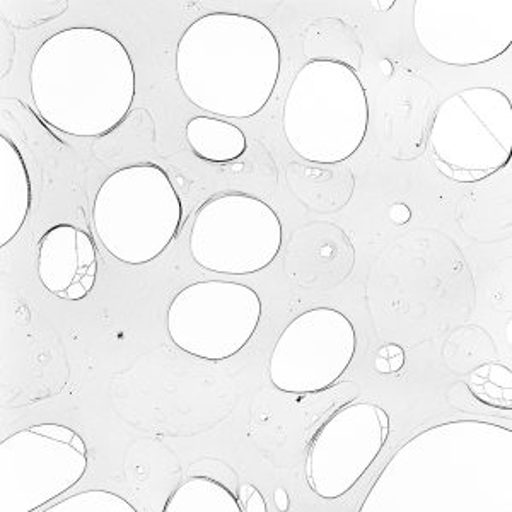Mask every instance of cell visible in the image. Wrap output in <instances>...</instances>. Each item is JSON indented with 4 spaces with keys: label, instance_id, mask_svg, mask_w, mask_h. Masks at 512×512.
I'll return each instance as SVG.
<instances>
[{
    "label": "cell",
    "instance_id": "6da1fadb",
    "mask_svg": "<svg viewBox=\"0 0 512 512\" xmlns=\"http://www.w3.org/2000/svg\"><path fill=\"white\" fill-rule=\"evenodd\" d=\"M30 79L41 117L64 134H108L134 103L132 57L117 36L98 28H69L50 36L36 50Z\"/></svg>",
    "mask_w": 512,
    "mask_h": 512
},
{
    "label": "cell",
    "instance_id": "7a4b0ae2",
    "mask_svg": "<svg viewBox=\"0 0 512 512\" xmlns=\"http://www.w3.org/2000/svg\"><path fill=\"white\" fill-rule=\"evenodd\" d=\"M280 45L267 24L214 12L188 26L176 48L181 91L200 110L251 118L272 98L280 74Z\"/></svg>",
    "mask_w": 512,
    "mask_h": 512
},
{
    "label": "cell",
    "instance_id": "3957f363",
    "mask_svg": "<svg viewBox=\"0 0 512 512\" xmlns=\"http://www.w3.org/2000/svg\"><path fill=\"white\" fill-rule=\"evenodd\" d=\"M284 135L297 156L311 163L349 159L366 139V89L350 65L311 60L297 72L287 94Z\"/></svg>",
    "mask_w": 512,
    "mask_h": 512
},
{
    "label": "cell",
    "instance_id": "277c9868",
    "mask_svg": "<svg viewBox=\"0 0 512 512\" xmlns=\"http://www.w3.org/2000/svg\"><path fill=\"white\" fill-rule=\"evenodd\" d=\"M181 216L180 197L156 164L115 171L94 198L96 236L111 256L128 265L158 258L175 239Z\"/></svg>",
    "mask_w": 512,
    "mask_h": 512
},
{
    "label": "cell",
    "instance_id": "5b68a950",
    "mask_svg": "<svg viewBox=\"0 0 512 512\" xmlns=\"http://www.w3.org/2000/svg\"><path fill=\"white\" fill-rule=\"evenodd\" d=\"M429 147L449 180L477 183L495 175L511 161V99L494 88L453 94L437 110Z\"/></svg>",
    "mask_w": 512,
    "mask_h": 512
},
{
    "label": "cell",
    "instance_id": "8992f818",
    "mask_svg": "<svg viewBox=\"0 0 512 512\" xmlns=\"http://www.w3.org/2000/svg\"><path fill=\"white\" fill-rule=\"evenodd\" d=\"M282 222L260 198L227 193L210 198L195 216L190 251L200 267L217 274L248 275L274 262Z\"/></svg>",
    "mask_w": 512,
    "mask_h": 512
},
{
    "label": "cell",
    "instance_id": "52a82bcc",
    "mask_svg": "<svg viewBox=\"0 0 512 512\" xmlns=\"http://www.w3.org/2000/svg\"><path fill=\"white\" fill-rule=\"evenodd\" d=\"M0 460V511L35 512L84 477L88 449L69 427L41 424L7 437Z\"/></svg>",
    "mask_w": 512,
    "mask_h": 512
},
{
    "label": "cell",
    "instance_id": "ba28073f",
    "mask_svg": "<svg viewBox=\"0 0 512 512\" xmlns=\"http://www.w3.org/2000/svg\"><path fill=\"white\" fill-rule=\"evenodd\" d=\"M260 318L262 301L251 287L226 280L197 282L169 304V338L187 354L224 361L250 342Z\"/></svg>",
    "mask_w": 512,
    "mask_h": 512
},
{
    "label": "cell",
    "instance_id": "9c48e42d",
    "mask_svg": "<svg viewBox=\"0 0 512 512\" xmlns=\"http://www.w3.org/2000/svg\"><path fill=\"white\" fill-rule=\"evenodd\" d=\"M352 321L337 309L316 308L297 316L282 332L268 362L275 388L318 393L330 388L354 359Z\"/></svg>",
    "mask_w": 512,
    "mask_h": 512
},
{
    "label": "cell",
    "instance_id": "30bf717a",
    "mask_svg": "<svg viewBox=\"0 0 512 512\" xmlns=\"http://www.w3.org/2000/svg\"><path fill=\"white\" fill-rule=\"evenodd\" d=\"M414 28L437 62L487 64L512 43V0H417Z\"/></svg>",
    "mask_w": 512,
    "mask_h": 512
},
{
    "label": "cell",
    "instance_id": "8fae6325",
    "mask_svg": "<svg viewBox=\"0 0 512 512\" xmlns=\"http://www.w3.org/2000/svg\"><path fill=\"white\" fill-rule=\"evenodd\" d=\"M388 436L390 417L384 408L369 403L342 408L309 444V489L326 501L347 494L378 458Z\"/></svg>",
    "mask_w": 512,
    "mask_h": 512
},
{
    "label": "cell",
    "instance_id": "7c38bea8",
    "mask_svg": "<svg viewBox=\"0 0 512 512\" xmlns=\"http://www.w3.org/2000/svg\"><path fill=\"white\" fill-rule=\"evenodd\" d=\"M98 272L93 239L82 229L60 224L48 229L38 248V277L53 296L79 301L94 287Z\"/></svg>",
    "mask_w": 512,
    "mask_h": 512
},
{
    "label": "cell",
    "instance_id": "4fadbf2b",
    "mask_svg": "<svg viewBox=\"0 0 512 512\" xmlns=\"http://www.w3.org/2000/svg\"><path fill=\"white\" fill-rule=\"evenodd\" d=\"M31 207L28 169L18 147L0 135V246L18 236Z\"/></svg>",
    "mask_w": 512,
    "mask_h": 512
},
{
    "label": "cell",
    "instance_id": "5bb4252c",
    "mask_svg": "<svg viewBox=\"0 0 512 512\" xmlns=\"http://www.w3.org/2000/svg\"><path fill=\"white\" fill-rule=\"evenodd\" d=\"M187 140L198 158L210 163H231L246 151L243 130L217 118L197 117L190 120Z\"/></svg>",
    "mask_w": 512,
    "mask_h": 512
},
{
    "label": "cell",
    "instance_id": "9a60e30c",
    "mask_svg": "<svg viewBox=\"0 0 512 512\" xmlns=\"http://www.w3.org/2000/svg\"><path fill=\"white\" fill-rule=\"evenodd\" d=\"M166 512H243L238 499L216 480L193 477L169 497Z\"/></svg>",
    "mask_w": 512,
    "mask_h": 512
},
{
    "label": "cell",
    "instance_id": "2e32d148",
    "mask_svg": "<svg viewBox=\"0 0 512 512\" xmlns=\"http://www.w3.org/2000/svg\"><path fill=\"white\" fill-rule=\"evenodd\" d=\"M506 371L507 367L499 366V364L478 367L477 371L470 374V381H468L473 395L487 405L511 408V405H507L509 402H504V398H502V395L511 398V373L506 374V378H502V374Z\"/></svg>",
    "mask_w": 512,
    "mask_h": 512
},
{
    "label": "cell",
    "instance_id": "e0dca14e",
    "mask_svg": "<svg viewBox=\"0 0 512 512\" xmlns=\"http://www.w3.org/2000/svg\"><path fill=\"white\" fill-rule=\"evenodd\" d=\"M45 512H135V507L108 490H88L48 507Z\"/></svg>",
    "mask_w": 512,
    "mask_h": 512
},
{
    "label": "cell",
    "instance_id": "ac0fdd59",
    "mask_svg": "<svg viewBox=\"0 0 512 512\" xmlns=\"http://www.w3.org/2000/svg\"><path fill=\"white\" fill-rule=\"evenodd\" d=\"M239 506L241 509L246 512H267V504H265V499H263L262 492L260 490L255 489L253 485H243L241 489H239Z\"/></svg>",
    "mask_w": 512,
    "mask_h": 512
},
{
    "label": "cell",
    "instance_id": "d6986e66",
    "mask_svg": "<svg viewBox=\"0 0 512 512\" xmlns=\"http://www.w3.org/2000/svg\"><path fill=\"white\" fill-rule=\"evenodd\" d=\"M390 217L391 221L395 222V224L403 226V224H407L410 221L412 212H410V209L405 204H395L390 209Z\"/></svg>",
    "mask_w": 512,
    "mask_h": 512
},
{
    "label": "cell",
    "instance_id": "ffe728a7",
    "mask_svg": "<svg viewBox=\"0 0 512 512\" xmlns=\"http://www.w3.org/2000/svg\"><path fill=\"white\" fill-rule=\"evenodd\" d=\"M275 506L279 511H287L289 509V495H287L286 490L277 489L274 494Z\"/></svg>",
    "mask_w": 512,
    "mask_h": 512
},
{
    "label": "cell",
    "instance_id": "44dd1931",
    "mask_svg": "<svg viewBox=\"0 0 512 512\" xmlns=\"http://www.w3.org/2000/svg\"><path fill=\"white\" fill-rule=\"evenodd\" d=\"M390 361L391 373H398L405 364V352H398V354L388 355Z\"/></svg>",
    "mask_w": 512,
    "mask_h": 512
},
{
    "label": "cell",
    "instance_id": "7402d4cb",
    "mask_svg": "<svg viewBox=\"0 0 512 512\" xmlns=\"http://www.w3.org/2000/svg\"><path fill=\"white\" fill-rule=\"evenodd\" d=\"M374 366H376L379 373H391L390 361H388V357H384V355H378V357H376Z\"/></svg>",
    "mask_w": 512,
    "mask_h": 512
},
{
    "label": "cell",
    "instance_id": "603a6c76",
    "mask_svg": "<svg viewBox=\"0 0 512 512\" xmlns=\"http://www.w3.org/2000/svg\"><path fill=\"white\" fill-rule=\"evenodd\" d=\"M395 6V0H374L373 7L378 11H390L391 7Z\"/></svg>",
    "mask_w": 512,
    "mask_h": 512
},
{
    "label": "cell",
    "instance_id": "cb8c5ba5",
    "mask_svg": "<svg viewBox=\"0 0 512 512\" xmlns=\"http://www.w3.org/2000/svg\"><path fill=\"white\" fill-rule=\"evenodd\" d=\"M381 67H383V70L384 72H386V76H390L391 74V69H390V62H388V60H383V62H381Z\"/></svg>",
    "mask_w": 512,
    "mask_h": 512
}]
</instances>
